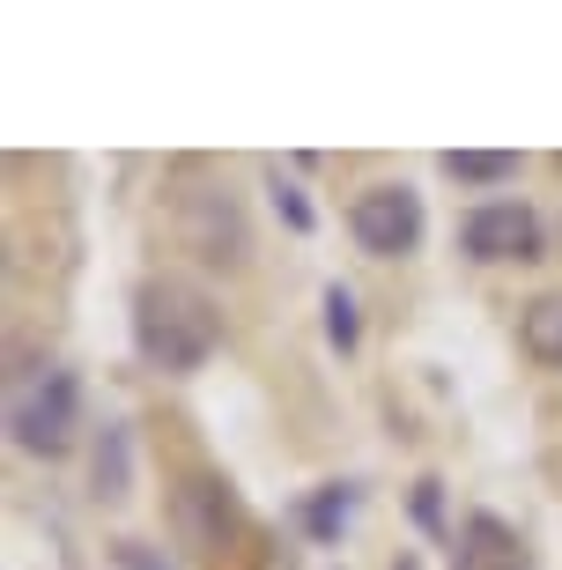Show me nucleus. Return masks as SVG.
Returning a JSON list of instances; mask_svg holds the SVG:
<instances>
[{"label":"nucleus","instance_id":"1","mask_svg":"<svg viewBox=\"0 0 562 570\" xmlns=\"http://www.w3.org/2000/svg\"><path fill=\"white\" fill-rule=\"evenodd\" d=\"M215 341H223V318L215 304L193 282H141L134 289V348H141L148 371H170V379H193L200 363L215 356Z\"/></svg>","mask_w":562,"mask_h":570},{"label":"nucleus","instance_id":"2","mask_svg":"<svg viewBox=\"0 0 562 570\" xmlns=\"http://www.w3.org/2000/svg\"><path fill=\"white\" fill-rule=\"evenodd\" d=\"M8 438L30 460H67L75 438H82V379L60 371V363H45L38 379H22L16 401H8Z\"/></svg>","mask_w":562,"mask_h":570},{"label":"nucleus","instance_id":"3","mask_svg":"<svg viewBox=\"0 0 562 570\" xmlns=\"http://www.w3.org/2000/svg\"><path fill=\"white\" fill-rule=\"evenodd\" d=\"M348 230L371 259H407V253H422V237H430V208H422L415 186H371V193H355Z\"/></svg>","mask_w":562,"mask_h":570},{"label":"nucleus","instance_id":"4","mask_svg":"<svg viewBox=\"0 0 562 570\" xmlns=\"http://www.w3.org/2000/svg\"><path fill=\"white\" fill-rule=\"evenodd\" d=\"M170 527H178L186 556H200V563L229 556V541H237V489L223 474H186L170 489Z\"/></svg>","mask_w":562,"mask_h":570},{"label":"nucleus","instance_id":"5","mask_svg":"<svg viewBox=\"0 0 562 570\" xmlns=\"http://www.w3.org/2000/svg\"><path fill=\"white\" fill-rule=\"evenodd\" d=\"M459 245L481 267H503V259H541V215L525 200H481L466 223H459Z\"/></svg>","mask_w":562,"mask_h":570},{"label":"nucleus","instance_id":"6","mask_svg":"<svg viewBox=\"0 0 562 570\" xmlns=\"http://www.w3.org/2000/svg\"><path fill=\"white\" fill-rule=\"evenodd\" d=\"M452 570H533V556H525V533L519 527H503L496 511H474V519L459 527Z\"/></svg>","mask_w":562,"mask_h":570},{"label":"nucleus","instance_id":"7","mask_svg":"<svg viewBox=\"0 0 562 570\" xmlns=\"http://www.w3.org/2000/svg\"><path fill=\"white\" fill-rule=\"evenodd\" d=\"M186 237H193V253L215 259V267H245V223H237V200L229 193H193Z\"/></svg>","mask_w":562,"mask_h":570},{"label":"nucleus","instance_id":"8","mask_svg":"<svg viewBox=\"0 0 562 570\" xmlns=\"http://www.w3.org/2000/svg\"><path fill=\"white\" fill-rule=\"evenodd\" d=\"M89 489H97L105 504L134 497V430H126V423H105V438H97V460H89Z\"/></svg>","mask_w":562,"mask_h":570},{"label":"nucleus","instance_id":"9","mask_svg":"<svg viewBox=\"0 0 562 570\" xmlns=\"http://www.w3.org/2000/svg\"><path fill=\"white\" fill-rule=\"evenodd\" d=\"M519 341H525V356L541 363V371H562V289H548V296L525 304Z\"/></svg>","mask_w":562,"mask_h":570},{"label":"nucleus","instance_id":"10","mask_svg":"<svg viewBox=\"0 0 562 570\" xmlns=\"http://www.w3.org/2000/svg\"><path fill=\"white\" fill-rule=\"evenodd\" d=\"M444 170H452L459 186H511L519 178V156L511 148H452Z\"/></svg>","mask_w":562,"mask_h":570},{"label":"nucleus","instance_id":"11","mask_svg":"<svg viewBox=\"0 0 562 570\" xmlns=\"http://www.w3.org/2000/svg\"><path fill=\"white\" fill-rule=\"evenodd\" d=\"M348 511H355V489H348V482H326V489H312V504H304V533H312V541H341V527H348Z\"/></svg>","mask_w":562,"mask_h":570},{"label":"nucleus","instance_id":"12","mask_svg":"<svg viewBox=\"0 0 562 570\" xmlns=\"http://www.w3.org/2000/svg\"><path fill=\"white\" fill-rule=\"evenodd\" d=\"M326 341H334L341 356H348L355 341H363V312H355V289H341V282H326Z\"/></svg>","mask_w":562,"mask_h":570},{"label":"nucleus","instance_id":"13","mask_svg":"<svg viewBox=\"0 0 562 570\" xmlns=\"http://www.w3.org/2000/svg\"><path fill=\"white\" fill-rule=\"evenodd\" d=\"M267 193H274V215H282L296 237H312V230H318V215H312V200H304V186H296V178H282V170H274Z\"/></svg>","mask_w":562,"mask_h":570},{"label":"nucleus","instance_id":"14","mask_svg":"<svg viewBox=\"0 0 562 570\" xmlns=\"http://www.w3.org/2000/svg\"><path fill=\"white\" fill-rule=\"evenodd\" d=\"M111 570H170V556L134 541V533H119V541H111Z\"/></svg>","mask_w":562,"mask_h":570},{"label":"nucleus","instance_id":"15","mask_svg":"<svg viewBox=\"0 0 562 570\" xmlns=\"http://www.w3.org/2000/svg\"><path fill=\"white\" fill-rule=\"evenodd\" d=\"M437 489L444 482H415V519H422V527H437Z\"/></svg>","mask_w":562,"mask_h":570}]
</instances>
